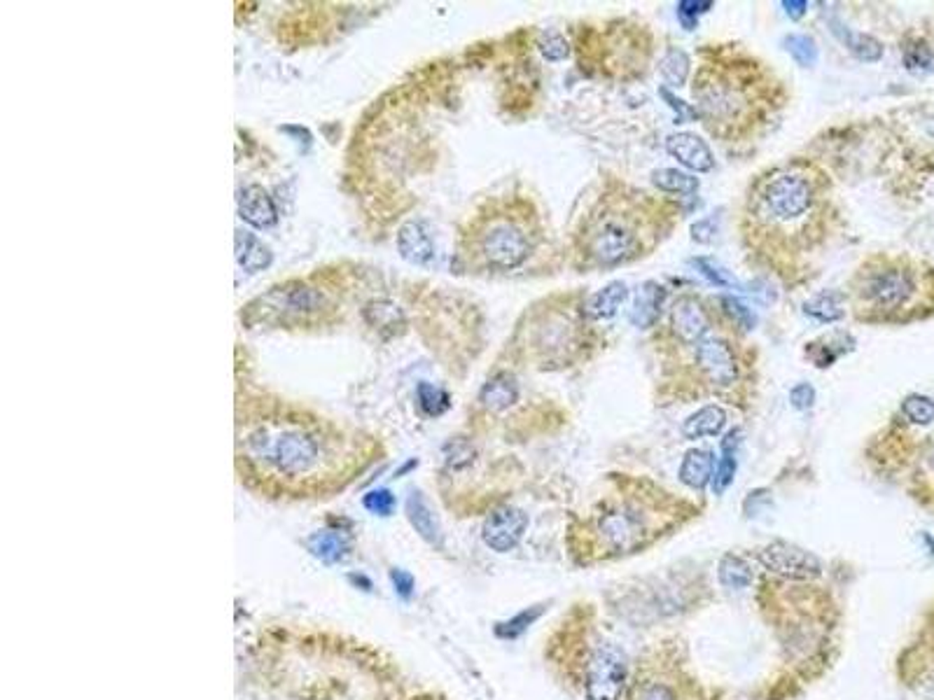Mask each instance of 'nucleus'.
Returning <instances> with one entry per match:
<instances>
[{
    "label": "nucleus",
    "instance_id": "obj_1",
    "mask_svg": "<svg viewBox=\"0 0 934 700\" xmlns=\"http://www.w3.org/2000/svg\"><path fill=\"white\" fill-rule=\"evenodd\" d=\"M825 215V180L809 166L775 168L752 187L748 220L774 243L809 245ZM818 236V234H816Z\"/></svg>",
    "mask_w": 934,
    "mask_h": 700
},
{
    "label": "nucleus",
    "instance_id": "obj_2",
    "mask_svg": "<svg viewBox=\"0 0 934 700\" xmlns=\"http://www.w3.org/2000/svg\"><path fill=\"white\" fill-rule=\"evenodd\" d=\"M647 194L610 196L579 229V255L589 267H619L647 255L661 238V213Z\"/></svg>",
    "mask_w": 934,
    "mask_h": 700
},
{
    "label": "nucleus",
    "instance_id": "obj_3",
    "mask_svg": "<svg viewBox=\"0 0 934 700\" xmlns=\"http://www.w3.org/2000/svg\"><path fill=\"white\" fill-rule=\"evenodd\" d=\"M930 269L906 257H874L853 280V303L860 318L871 322H902L928 309Z\"/></svg>",
    "mask_w": 934,
    "mask_h": 700
},
{
    "label": "nucleus",
    "instance_id": "obj_4",
    "mask_svg": "<svg viewBox=\"0 0 934 700\" xmlns=\"http://www.w3.org/2000/svg\"><path fill=\"white\" fill-rule=\"evenodd\" d=\"M697 113L713 136L733 138L750 129L764 107V80L755 64H706L694 78Z\"/></svg>",
    "mask_w": 934,
    "mask_h": 700
},
{
    "label": "nucleus",
    "instance_id": "obj_5",
    "mask_svg": "<svg viewBox=\"0 0 934 700\" xmlns=\"http://www.w3.org/2000/svg\"><path fill=\"white\" fill-rule=\"evenodd\" d=\"M671 511H656V502L643 495L638 498H617L605 502L598 514L587 525L589 533V549L596 558L621 556L636 549H643L649 540L659 533V518H666Z\"/></svg>",
    "mask_w": 934,
    "mask_h": 700
},
{
    "label": "nucleus",
    "instance_id": "obj_6",
    "mask_svg": "<svg viewBox=\"0 0 934 700\" xmlns=\"http://www.w3.org/2000/svg\"><path fill=\"white\" fill-rule=\"evenodd\" d=\"M253 460H262L278 479L299 481L318 474L328 463L325 440L313 430L280 428V432H255L248 437Z\"/></svg>",
    "mask_w": 934,
    "mask_h": 700
},
{
    "label": "nucleus",
    "instance_id": "obj_7",
    "mask_svg": "<svg viewBox=\"0 0 934 700\" xmlns=\"http://www.w3.org/2000/svg\"><path fill=\"white\" fill-rule=\"evenodd\" d=\"M475 252L484 267L512 271L533 252V229L526 215H486L475 234Z\"/></svg>",
    "mask_w": 934,
    "mask_h": 700
},
{
    "label": "nucleus",
    "instance_id": "obj_8",
    "mask_svg": "<svg viewBox=\"0 0 934 700\" xmlns=\"http://www.w3.org/2000/svg\"><path fill=\"white\" fill-rule=\"evenodd\" d=\"M626 700H710L682 663L656 653L636 668L626 684Z\"/></svg>",
    "mask_w": 934,
    "mask_h": 700
},
{
    "label": "nucleus",
    "instance_id": "obj_9",
    "mask_svg": "<svg viewBox=\"0 0 934 700\" xmlns=\"http://www.w3.org/2000/svg\"><path fill=\"white\" fill-rule=\"evenodd\" d=\"M629 684L624 653L601 642L584 659V691L589 700H619Z\"/></svg>",
    "mask_w": 934,
    "mask_h": 700
},
{
    "label": "nucleus",
    "instance_id": "obj_10",
    "mask_svg": "<svg viewBox=\"0 0 934 700\" xmlns=\"http://www.w3.org/2000/svg\"><path fill=\"white\" fill-rule=\"evenodd\" d=\"M757 558L768 572L785 576V579H813L820 575V563L813 553L803 551L799 546L785 544V542H774V544L764 546V549H759Z\"/></svg>",
    "mask_w": 934,
    "mask_h": 700
},
{
    "label": "nucleus",
    "instance_id": "obj_11",
    "mask_svg": "<svg viewBox=\"0 0 934 700\" xmlns=\"http://www.w3.org/2000/svg\"><path fill=\"white\" fill-rule=\"evenodd\" d=\"M697 367L715 388H732L738 380V363L732 346L720 337H706L697 344Z\"/></svg>",
    "mask_w": 934,
    "mask_h": 700
},
{
    "label": "nucleus",
    "instance_id": "obj_12",
    "mask_svg": "<svg viewBox=\"0 0 934 700\" xmlns=\"http://www.w3.org/2000/svg\"><path fill=\"white\" fill-rule=\"evenodd\" d=\"M526 528H528V516L524 511L517 507H501L484 523V542L498 553L512 551L524 537Z\"/></svg>",
    "mask_w": 934,
    "mask_h": 700
},
{
    "label": "nucleus",
    "instance_id": "obj_13",
    "mask_svg": "<svg viewBox=\"0 0 934 700\" xmlns=\"http://www.w3.org/2000/svg\"><path fill=\"white\" fill-rule=\"evenodd\" d=\"M671 327L673 334L682 341V344H698L701 338L708 337L710 332V318L708 311L703 309V303L691 295H684L678 302L673 303L671 309Z\"/></svg>",
    "mask_w": 934,
    "mask_h": 700
},
{
    "label": "nucleus",
    "instance_id": "obj_14",
    "mask_svg": "<svg viewBox=\"0 0 934 700\" xmlns=\"http://www.w3.org/2000/svg\"><path fill=\"white\" fill-rule=\"evenodd\" d=\"M666 152L694 173H708L715 166V157L708 143L698 138L697 133L682 131L666 138Z\"/></svg>",
    "mask_w": 934,
    "mask_h": 700
},
{
    "label": "nucleus",
    "instance_id": "obj_15",
    "mask_svg": "<svg viewBox=\"0 0 934 700\" xmlns=\"http://www.w3.org/2000/svg\"><path fill=\"white\" fill-rule=\"evenodd\" d=\"M238 215H241L248 225L257 226V229L271 226L276 222V218H278L271 196H269L267 190H262L260 184H251V187L241 190V194H238Z\"/></svg>",
    "mask_w": 934,
    "mask_h": 700
},
{
    "label": "nucleus",
    "instance_id": "obj_16",
    "mask_svg": "<svg viewBox=\"0 0 934 700\" xmlns=\"http://www.w3.org/2000/svg\"><path fill=\"white\" fill-rule=\"evenodd\" d=\"M398 250L409 264H428L434 255V243L423 222H407L398 234Z\"/></svg>",
    "mask_w": 934,
    "mask_h": 700
},
{
    "label": "nucleus",
    "instance_id": "obj_17",
    "mask_svg": "<svg viewBox=\"0 0 934 700\" xmlns=\"http://www.w3.org/2000/svg\"><path fill=\"white\" fill-rule=\"evenodd\" d=\"M715 456L706 448H691L680 465V481L691 491H703L713 481Z\"/></svg>",
    "mask_w": 934,
    "mask_h": 700
},
{
    "label": "nucleus",
    "instance_id": "obj_18",
    "mask_svg": "<svg viewBox=\"0 0 934 700\" xmlns=\"http://www.w3.org/2000/svg\"><path fill=\"white\" fill-rule=\"evenodd\" d=\"M629 297V287L621 280H614L610 286H605L603 290H598L596 295H591L584 303V315L589 320H605V318H613L619 311V306L626 302Z\"/></svg>",
    "mask_w": 934,
    "mask_h": 700
},
{
    "label": "nucleus",
    "instance_id": "obj_19",
    "mask_svg": "<svg viewBox=\"0 0 934 700\" xmlns=\"http://www.w3.org/2000/svg\"><path fill=\"white\" fill-rule=\"evenodd\" d=\"M364 320L374 327L376 332L383 334V337H395L405 329L407 318L402 313L398 303L386 302V299H376V302H369L367 309H364Z\"/></svg>",
    "mask_w": 934,
    "mask_h": 700
},
{
    "label": "nucleus",
    "instance_id": "obj_20",
    "mask_svg": "<svg viewBox=\"0 0 934 700\" xmlns=\"http://www.w3.org/2000/svg\"><path fill=\"white\" fill-rule=\"evenodd\" d=\"M664 299H666V290H664L659 283H655V280L645 283V286L640 287V292H638L636 302H633V311H631L633 325H638V327L655 325V322L659 320Z\"/></svg>",
    "mask_w": 934,
    "mask_h": 700
},
{
    "label": "nucleus",
    "instance_id": "obj_21",
    "mask_svg": "<svg viewBox=\"0 0 934 700\" xmlns=\"http://www.w3.org/2000/svg\"><path fill=\"white\" fill-rule=\"evenodd\" d=\"M726 425V414L717 404H708L691 414L682 425V434L687 440H701V437H715L720 434Z\"/></svg>",
    "mask_w": 934,
    "mask_h": 700
},
{
    "label": "nucleus",
    "instance_id": "obj_22",
    "mask_svg": "<svg viewBox=\"0 0 934 700\" xmlns=\"http://www.w3.org/2000/svg\"><path fill=\"white\" fill-rule=\"evenodd\" d=\"M236 261L248 273L262 271L271 264V250L251 232H236Z\"/></svg>",
    "mask_w": 934,
    "mask_h": 700
},
{
    "label": "nucleus",
    "instance_id": "obj_23",
    "mask_svg": "<svg viewBox=\"0 0 934 700\" xmlns=\"http://www.w3.org/2000/svg\"><path fill=\"white\" fill-rule=\"evenodd\" d=\"M518 399V386L514 376L510 374H498L493 379L484 383L482 392H479V402L491 411H505L510 409L514 402Z\"/></svg>",
    "mask_w": 934,
    "mask_h": 700
},
{
    "label": "nucleus",
    "instance_id": "obj_24",
    "mask_svg": "<svg viewBox=\"0 0 934 700\" xmlns=\"http://www.w3.org/2000/svg\"><path fill=\"white\" fill-rule=\"evenodd\" d=\"M738 437H741V432L738 430H732V432L726 434V440L722 441V460L720 465L715 467V474H713V493L715 495H722L729 488V483L733 481V474H736V446H738Z\"/></svg>",
    "mask_w": 934,
    "mask_h": 700
},
{
    "label": "nucleus",
    "instance_id": "obj_25",
    "mask_svg": "<svg viewBox=\"0 0 934 700\" xmlns=\"http://www.w3.org/2000/svg\"><path fill=\"white\" fill-rule=\"evenodd\" d=\"M834 33L844 40L845 47L851 49L857 59L874 64V61H878L883 56V45L876 40V38L864 36V33H851V30H845L844 26H839V24H836Z\"/></svg>",
    "mask_w": 934,
    "mask_h": 700
},
{
    "label": "nucleus",
    "instance_id": "obj_26",
    "mask_svg": "<svg viewBox=\"0 0 934 700\" xmlns=\"http://www.w3.org/2000/svg\"><path fill=\"white\" fill-rule=\"evenodd\" d=\"M803 311H806V315L820 322H836L845 315L844 297H841L839 292H822L816 299H810Z\"/></svg>",
    "mask_w": 934,
    "mask_h": 700
},
{
    "label": "nucleus",
    "instance_id": "obj_27",
    "mask_svg": "<svg viewBox=\"0 0 934 700\" xmlns=\"http://www.w3.org/2000/svg\"><path fill=\"white\" fill-rule=\"evenodd\" d=\"M655 184L661 192H671V194H694L698 190V178L682 173L678 168H661L652 175Z\"/></svg>",
    "mask_w": 934,
    "mask_h": 700
},
{
    "label": "nucleus",
    "instance_id": "obj_28",
    "mask_svg": "<svg viewBox=\"0 0 934 700\" xmlns=\"http://www.w3.org/2000/svg\"><path fill=\"white\" fill-rule=\"evenodd\" d=\"M407 511H409V521L411 525L418 530V533L425 537L428 542L437 540V523L433 518V511L425 505L421 493H411L407 499Z\"/></svg>",
    "mask_w": 934,
    "mask_h": 700
},
{
    "label": "nucleus",
    "instance_id": "obj_29",
    "mask_svg": "<svg viewBox=\"0 0 934 700\" xmlns=\"http://www.w3.org/2000/svg\"><path fill=\"white\" fill-rule=\"evenodd\" d=\"M720 582L726 588H748L752 584L750 565L743 558L726 556L720 563Z\"/></svg>",
    "mask_w": 934,
    "mask_h": 700
},
{
    "label": "nucleus",
    "instance_id": "obj_30",
    "mask_svg": "<svg viewBox=\"0 0 934 700\" xmlns=\"http://www.w3.org/2000/svg\"><path fill=\"white\" fill-rule=\"evenodd\" d=\"M416 402L425 415H441L451 406V397L441 388H434L430 383H421L416 390Z\"/></svg>",
    "mask_w": 934,
    "mask_h": 700
},
{
    "label": "nucleus",
    "instance_id": "obj_31",
    "mask_svg": "<svg viewBox=\"0 0 934 700\" xmlns=\"http://www.w3.org/2000/svg\"><path fill=\"white\" fill-rule=\"evenodd\" d=\"M311 549H313V553H316L318 558L328 560V563H334V560H339V558L344 556L346 542L341 540V534L337 533H321L311 537Z\"/></svg>",
    "mask_w": 934,
    "mask_h": 700
},
{
    "label": "nucleus",
    "instance_id": "obj_32",
    "mask_svg": "<svg viewBox=\"0 0 934 700\" xmlns=\"http://www.w3.org/2000/svg\"><path fill=\"white\" fill-rule=\"evenodd\" d=\"M661 73L666 75L668 82L675 84V87H682L684 80H687V73H690V56L682 49H671L661 61Z\"/></svg>",
    "mask_w": 934,
    "mask_h": 700
},
{
    "label": "nucleus",
    "instance_id": "obj_33",
    "mask_svg": "<svg viewBox=\"0 0 934 700\" xmlns=\"http://www.w3.org/2000/svg\"><path fill=\"white\" fill-rule=\"evenodd\" d=\"M902 414L916 425H932L934 423V402L922 395H909L902 402Z\"/></svg>",
    "mask_w": 934,
    "mask_h": 700
},
{
    "label": "nucleus",
    "instance_id": "obj_34",
    "mask_svg": "<svg viewBox=\"0 0 934 700\" xmlns=\"http://www.w3.org/2000/svg\"><path fill=\"white\" fill-rule=\"evenodd\" d=\"M787 52L794 56V61L801 65H816L818 61V45L810 36H790L785 40Z\"/></svg>",
    "mask_w": 934,
    "mask_h": 700
},
{
    "label": "nucleus",
    "instance_id": "obj_35",
    "mask_svg": "<svg viewBox=\"0 0 934 700\" xmlns=\"http://www.w3.org/2000/svg\"><path fill=\"white\" fill-rule=\"evenodd\" d=\"M325 303L321 292L311 290V287H295V290L287 292V306L292 311H302V313H309V311H318Z\"/></svg>",
    "mask_w": 934,
    "mask_h": 700
},
{
    "label": "nucleus",
    "instance_id": "obj_36",
    "mask_svg": "<svg viewBox=\"0 0 934 700\" xmlns=\"http://www.w3.org/2000/svg\"><path fill=\"white\" fill-rule=\"evenodd\" d=\"M694 267H697L698 271H701L703 276H706V278L710 280V283H713V286H717V287H733V286H736V280H733L732 276H729V273H726L724 269L720 267V264H715L713 260H706V257H697V260H694Z\"/></svg>",
    "mask_w": 934,
    "mask_h": 700
},
{
    "label": "nucleus",
    "instance_id": "obj_37",
    "mask_svg": "<svg viewBox=\"0 0 934 700\" xmlns=\"http://www.w3.org/2000/svg\"><path fill=\"white\" fill-rule=\"evenodd\" d=\"M540 49L544 54V59L549 61H563L568 56V42L561 33H547L542 38Z\"/></svg>",
    "mask_w": 934,
    "mask_h": 700
},
{
    "label": "nucleus",
    "instance_id": "obj_38",
    "mask_svg": "<svg viewBox=\"0 0 934 700\" xmlns=\"http://www.w3.org/2000/svg\"><path fill=\"white\" fill-rule=\"evenodd\" d=\"M364 507L369 511H374L379 516H388L390 511L395 509V498L388 491H372L369 495H364Z\"/></svg>",
    "mask_w": 934,
    "mask_h": 700
},
{
    "label": "nucleus",
    "instance_id": "obj_39",
    "mask_svg": "<svg viewBox=\"0 0 934 700\" xmlns=\"http://www.w3.org/2000/svg\"><path fill=\"white\" fill-rule=\"evenodd\" d=\"M713 7V3H694V0H682V3H678V17L680 21L684 24V29L691 30L694 29V24H697V14L706 13V10H710Z\"/></svg>",
    "mask_w": 934,
    "mask_h": 700
},
{
    "label": "nucleus",
    "instance_id": "obj_40",
    "mask_svg": "<svg viewBox=\"0 0 934 700\" xmlns=\"http://www.w3.org/2000/svg\"><path fill=\"white\" fill-rule=\"evenodd\" d=\"M790 402L792 406L799 411L810 409L813 402H816V390H813V386H809V383H799V386H794L790 390Z\"/></svg>",
    "mask_w": 934,
    "mask_h": 700
},
{
    "label": "nucleus",
    "instance_id": "obj_41",
    "mask_svg": "<svg viewBox=\"0 0 934 700\" xmlns=\"http://www.w3.org/2000/svg\"><path fill=\"white\" fill-rule=\"evenodd\" d=\"M904 61L909 68H928V64L932 61V54H930V49L921 42V45H913V47L906 49Z\"/></svg>",
    "mask_w": 934,
    "mask_h": 700
},
{
    "label": "nucleus",
    "instance_id": "obj_42",
    "mask_svg": "<svg viewBox=\"0 0 934 700\" xmlns=\"http://www.w3.org/2000/svg\"><path fill=\"white\" fill-rule=\"evenodd\" d=\"M722 303H724V306H729L732 315H736V320L743 322L745 327L755 325V318H752V313L748 309H745V306L741 302H736V299H732V297H724V299H722Z\"/></svg>",
    "mask_w": 934,
    "mask_h": 700
},
{
    "label": "nucleus",
    "instance_id": "obj_43",
    "mask_svg": "<svg viewBox=\"0 0 934 700\" xmlns=\"http://www.w3.org/2000/svg\"><path fill=\"white\" fill-rule=\"evenodd\" d=\"M783 7H785L787 14H790L792 19H799V17H803V13H806V7H809V3H806V0H785V3H783Z\"/></svg>",
    "mask_w": 934,
    "mask_h": 700
},
{
    "label": "nucleus",
    "instance_id": "obj_44",
    "mask_svg": "<svg viewBox=\"0 0 934 700\" xmlns=\"http://www.w3.org/2000/svg\"><path fill=\"white\" fill-rule=\"evenodd\" d=\"M922 465H925V469H928L930 474L934 476V440L930 441L928 451H925V456H922Z\"/></svg>",
    "mask_w": 934,
    "mask_h": 700
},
{
    "label": "nucleus",
    "instance_id": "obj_45",
    "mask_svg": "<svg viewBox=\"0 0 934 700\" xmlns=\"http://www.w3.org/2000/svg\"><path fill=\"white\" fill-rule=\"evenodd\" d=\"M393 579H395V582H398V586H399V591H402V593H409V588H411L409 576L402 575V572H393Z\"/></svg>",
    "mask_w": 934,
    "mask_h": 700
}]
</instances>
